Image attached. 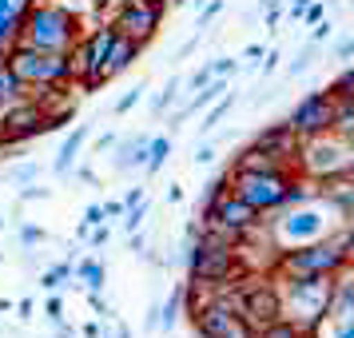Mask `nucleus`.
<instances>
[{"label": "nucleus", "instance_id": "7", "mask_svg": "<svg viewBox=\"0 0 354 338\" xmlns=\"http://www.w3.org/2000/svg\"><path fill=\"white\" fill-rule=\"evenodd\" d=\"M187 271H192V283H227L239 274V251L231 243L195 239L187 251Z\"/></svg>", "mask_w": 354, "mask_h": 338}, {"label": "nucleus", "instance_id": "21", "mask_svg": "<svg viewBox=\"0 0 354 338\" xmlns=\"http://www.w3.org/2000/svg\"><path fill=\"white\" fill-rule=\"evenodd\" d=\"M259 338H306L295 322H287V319H274V322H267V326H259Z\"/></svg>", "mask_w": 354, "mask_h": 338}, {"label": "nucleus", "instance_id": "29", "mask_svg": "<svg viewBox=\"0 0 354 338\" xmlns=\"http://www.w3.org/2000/svg\"><path fill=\"white\" fill-rule=\"evenodd\" d=\"M211 80H215V72H211V64H207V68H199V72L192 76V92H199V88H207Z\"/></svg>", "mask_w": 354, "mask_h": 338}, {"label": "nucleus", "instance_id": "13", "mask_svg": "<svg viewBox=\"0 0 354 338\" xmlns=\"http://www.w3.org/2000/svg\"><path fill=\"white\" fill-rule=\"evenodd\" d=\"M156 24H160V12L156 8H147V4H140V0H128L124 8H120V20H115V32L131 36V40H151L156 36Z\"/></svg>", "mask_w": 354, "mask_h": 338}, {"label": "nucleus", "instance_id": "42", "mask_svg": "<svg viewBox=\"0 0 354 338\" xmlns=\"http://www.w3.org/2000/svg\"><path fill=\"white\" fill-rule=\"evenodd\" d=\"M140 4H147V8H156V12H163V8H167V0H140Z\"/></svg>", "mask_w": 354, "mask_h": 338}, {"label": "nucleus", "instance_id": "40", "mask_svg": "<svg viewBox=\"0 0 354 338\" xmlns=\"http://www.w3.org/2000/svg\"><path fill=\"white\" fill-rule=\"evenodd\" d=\"M351 52H354V44H351V40H342V44H338V60H346Z\"/></svg>", "mask_w": 354, "mask_h": 338}, {"label": "nucleus", "instance_id": "25", "mask_svg": "<svg viewBox=\"0 0 354 338\" xmlns=\"http://www.w3.org/2000/svg\"><path fill=\"white\" fill-rule=\"evenodd\" d=\"M351 88H354V72L346 68V72L335 80V88H330V100H351Z\"/></svg>", "mask_w": 354, "mask_h": 338}, {"label": "nucleus", "instance_id": "9", "mask_svg": "<svg viewBox=\"0 0 354 338\" xmlns=\"http://www.w3.org/2000/svg\"><path fill=\"white\" fill-rule=\"evenodd\" d=\"M64 120H52L40 104H8L0 108V144H20V140H32L44 131H56Z\"/></svg>", "mask_w": 354, "mask_h": 338}, {"label": "nucleus", "instance_id": "34", "mask_svg": "<svg viewBox=\"0 0 354 338\" xmlns=\"http://www.w3.org/2000/svg\"><path fill=\"white\" fill-rule=\"evenodd\" d=\"M20 239H24V243H40V239H44V231H40V227H24V231H20Z\"/></svg>", "mask_w": 354, "mask_h": 338}, {"label": "nucleus", "instance_id": "17", "mask_svg": "<svg viewBox=\"0 0 354 338\" xmlns=\"http://www.w3.org/2000/svg\"><path fill=\"white\" fill-rule=\"evenodd\" d=\"M84 140H88V128H76L72 131V135H68L64 140V147H60V160H56V171H68V167H72V160H76V151H80L84 147Z\"/></svg>", "mask_w": 354, "mask_h": 338}, {"label": "nucleus", "instance_id": "16", "mask_svg": "<svg viewBox=\"0 0 354 338\" xmlns=\"http://www.w3.org/2000/svg\"><path fill=\"white\" fill-rule=\"evenodd\" d=\"M20 24V4L17 0H0V48H12Z\"/></svg>", "mask_w": 354, "mask_h": 338}, {"label": "nucleus", "instance_id": "14", "mask_svg": "<svg viewBox=\"0 0 354 338\" xmlns=\"http://www.w3.org/2000/svg\"><path fill=\"white\" fill-rule=\"evenodd\" d=\"M287 163H290V156H283V151H271V147L251 144L239 156L235 171H287Z\"/></svg>", "mask_w": 354, "mask_h": 338}, {"label": "nucleus", "instance_id": "28", "mask_svg": "<svg viewBox=\"0 0 354 338\" xmlns=\"http://www.w3.org/2000/svg\"><path fill=\"white\" fill-rule=\"evenodd\" d=\"M104 219H108V215H104V207H100V203H92V207L84 211V231H92V227H100Z\"/></svg>", "mask_w": 354, "mask_h": 338}, {"label": "nucleus", "instance_id": "33", "mask_svg": "<svg viewBox=\"0 0 354 338\" xmlns=\"http://www.w3.org/2000/svg\"><path fill=\"white\" fill-rule=\"evenodd\" d=\"M219 8H223V0H215V4H207V8H203V17H199V28H203L207 20H215V17H219Z\"/></svg>", "mask_w": 354, "mask_h": 338}, {"label": "nucleus", "instance_id": "27", "mask_svg": "<svg viewBox=\"0 0 354 338\" xmlns=\"http://www.w3.org/2000/svg\"><path fill=\"white\" fill-rule=\"evenodd\" d=\"M140 96H144V84H136V88H131L128 96H120V100H115V112H120V115H124V112H131V108L140 104Z\"/></svg>", "mask_w": 354, "mask_h": 338}, {"label": "nucleus", "instance_id": "19", "mask_svg": "<svg viewBox=\"0 0 354 338\" xmlns=\"http://www.w3.org/2000/svg\"><path fill=\"white\" fill-rule=\"evenodd\" d=\"M167 156H171V140H167V135H160V140H151V144H147V160H144V167H147V171H160Z\"/></svg>", "mask_w": 354, "mask_h": 338}, {"label": "nucleus", "instance_id": "6", "mask_svg": "<svg viewBox=\"0 0 354 338\" xmlns=\"http://www.w3.org/2000/svg\"><path fill=\"white\" fill-rule=\"evenodd\" d=\"M290 176L287 171H235L231 176V195L243 199L255 211H274L287 203Z\"/></svg>", "mask_w": 354, "mask_h": 338}, {"label": "nucleus", "instance_id": "41", "mask_svg": "<svg viewBox=\"0 0 354 338\" xmlns=\"http://www.w3.org/2000/svg\"><path fill=\"white\" fill-rule=\"evenodd\" d=\"M306 4H310V0H295V4H290V17H303Z\"/></svg>", "mask_w": 354, "mask_h": 338}, {"label": "nucleus", "instance_id": "37", "mask_svg": "<svg viewBox=\"0 0 354 338\" xmlns=\"http://www.w3.org/2000/svg\"><path fill=\"white\" fill-rule=\"evenodd\" d=\"M144 231H140V227H136V235H131V251H144Z\"/></svg>", "mask_w": 354, "mask_h": 338}, {"label": "nucleus", "instance_id": "30", "mask_svg": "<svg viewBox=\"0 0 354 338\" xmlns=\"http://www.w3.org/2000/svg\"><path fill=\"white\" fill-rule=\"evenodd\" d=\"M8 176H12V179H20V183H24V179H36V176H40V163H24V167H17V171H8Z\"/></svg>", "mask_w": 354, "mask_h": 338}, {"label": "nucleus", "instance_id": "2", "mask_svg": "<svg viewBox=\"0 0 354 338\" xmlns=\"http://www.w3.org/2000/svg\"><path fill=\"white\" fill-rule=\"evenodd\" d=\"M17 40L40 52H68L76 44V17L60 4H36L20 17Z\"/></svg>", "mask_w": 354, "mask_h": 338}, {"label": "nucleus", "instance_id": "8", "mask_svg": "<svg viewBox=\"0 0 354 338\" xmlns=\"http://www.w3.org/2000/svg\"><path fill=\"white\" fill-rule=\"evenodd\" d=\"M192 322H195V330H199V338H255V330L235 310V303H219V299L195 303Z\"/></svg>", "mask_w": 354, "mask_h": 338}, {"label": "nucleus", "instance_id": "10", "mask_svg": "<svg viewBox=\"0 0 354 338\" xmlns=\"http://www.w3.org/2000/svg\"><path fill=\"white\" fill-rule=\"evenodd\" d=\"M235 310H239L247 326L259 330V326H267V322L283 319V299H279V290L271 283H239V294H235Z\"/></svg>", "mask_w": 354, "mask_h": 338}, {"label": "nucleus", "instance_id": "12", "mask_svg": "<svg viewBox=\"0 0 354 338\" xmlns=\"http://www.w3.org/2000/svg\"><path fill=\"white\" fill-rule=\"evenodd\" d=\"M330 124H335V100H330V92H310V96H306L295 112H290L287 128L295 131V135L310 140V135L330 131Z\"/></svg>", "mask_w": 354, "mask_h": 338}, {"label": "nucleus", "instance_id": "20", "mask_svg": "<svg viewBox=\"0 0 354 338\" xmlns=\"http://www.w3.org/2000/svg\"><path fill=\"white\" fill-rule=\"evenodd\" d=\"M147 144H151V140H147V135H140V140H136V144H128L124 147V156H120V167H144V160H147Z\"/></svg>", "mask_w": 354, "mask_h": 338}, {"label": "nucleus", "instance_id": "4", "mask_svg": "<svg viewBox=\"0 0 354 338\" xmlns=\"http://www.w3.org/2000/svg\"><path fill=\"white\" fill-rule=\"evenodd\" d=\"M303 156V171L315 183L322 179H335V176H351V140L346 135H338V131H322V135H310V144L299 151Z\"/></svg>", "mask_w": 354, "mask_h": 338}, {"label": "nucleus", "instance_id": "32", "mask_svg": "<svg viewBox=\"0 0 354 338\" xmlns=\"http://www.w3.org/2000/svg\"><path fill=\"white\" fill-rule=\"evenodd\" d=\"M235 60H231V56H227V60H215V64H211V72H215V76H231V72H235Z\"/></svg>", "mask_w": 354, "mask_h": 338}, {"label": "nucleus", "instance_id": "38", "mask_svg": "<svg viewBox=\"0 0 354 338\" xmlns=\"http://www.w3.org/2000/svg\"><path fill=\"white\" fill-rule=\"evenodd\" d=\"M279 17H283V4H271V12H267V24H279Z\"/></svg>", "mask_w": 354, "mask_h": 338}, {"label": "nucleus", "instance_id": "15", "mask_svg": "<svg viewBox=\"0 0 354 338\" xmlns=\"http://www.w3.org/2000/svg\"><path fill=\"white\" fill-rule=\"evenodd\" d=\"M136 56H140V40L115 32L112 36V48H108V60H104V80H112V76H120L124 68H131V64H136Z\"/></svg>", "mask_w": 354, "mask_h": 338}, {"label": "nucleus", "instance_id": "44", "mask_svg": "<svg viewBox=\"0 0 354 338\" xmlns=\"http://www.w3.org/2000/svg\"><path fill=\"white\" fill-rule=\"evenodd\" d=\"M100 338H104V335H100Z\"/></svg>", "mask_w": 354, "mask_h": 338}, {"label": "nucleus", "instance_id": "43", "mask_svg": "<svg viewBox=\"0 0 354 338\" xmlns=\"http://www.w3.org/2000/svg\"><path fill=\"white\" fill-rule=\"evenodd\" d=\"M17 4H24V0H17Z\"/></svg>", "mask_w": 354, "mask_h": 338}, {"label": "nucleus", "instance_id": "23", "mask_svg": "<svg viewBox=\"0 0 354 338\" xmlns=\"http://www.w3.org/2000/svg\"><path fill=\"white\" fill-rule=\"evenodd\" d=\"M231 104H235V96H231V92H227V96H219V104H215V108L207 112V120L199 124V131H211V128H215V124H219V120L231 112Z\"/></svg>", "mask_w": 354, "mask_h": 338}, {"label": "nucleus", "instance_id": "31", "mask_svg": "<svg viewBox=\"0 0 354 338\" xmlns=\"http://www.w3.org/2000/svg\"><path fill=\"white\" fill-rule=\"evenodd\" d=\"M48 319L56 322V326H60V322H64V303H60V299H56V294H52V299H48Z\"/></svg>", "mask_w": 354, "mask_h": 338}, {"label": "nucleus", "instance_id": "1", "mask_svg": "<svg viewBox=\"0 0 354 338\" xmlns=\"http://www.w3.org/2000/svg\"><path fill=\"white\" fill-rule=\"evenodd\" d=\"M351 263V231L342 227L338 235L290 247L279 255V271L287 279H310V274H342Z\"/></svg>", "mask_w": 354, "mask_h": 338}, {"label": "nucleus", "instance_id": "18", "mask_svg": "<svg viewBox=\"0 0 354 338\" xmlns=\"http://www.w3.org/2000/svg\"><path fill=\"white\" fill-rule=\"evenodd\" d=\"M20 92H24V84L12 76V68L0 64V108H8V104H17Z\"/></svg>", "mask_w": 354, "mask_h": 338}, {"label": "nucleus", "instance_id": "26", "mask_svg": "<svg viewBox=\"0 0 354 338\" xmlns=\"http://www.w3.org/2000/svg\"><path fill=\"white\" fill-rule=\"evenodd\" d=\"M176 92H179V80H171V84H167V88L160 92V96L151 100V108H156V112H167V108L176 104Z\"/></svg>", "mask_w": 354, "mask_h": 338}, {"label": "nucleus", "instance_id": "5", "mask_svg": "<svg viewBox=\"0 0 354 338\" xmlns=\"http://www.w3.org/2000/svg\"><path fill=\"white\" fill-rule=\"evenodd\" d=\"M8 68L20 84H64L72 80L68 68V52H40L28 44H12L8 48Z\"/></svg>", "mask_w": 354, "mask_h": 338}, {"label": "nucleus", "instance_id": "35", "mask_svg": "<svg viewBox=\"0 0 354 338\" xmlns=\"http://www.w3.org/2000/svg\"><path fill=\"white\" fill-rule=\"evenodd\" d=\"M108 243V227L100 223V227H92V247H104Z\"/></svg>", "mask_w": 354, "mask_h": 338}, {"label": "nucleus", "instance_id": "24", "mask_svg": "<svg viewBox=\"0 0 354 338\" xmlns=\"http://www.w3.org/2000/svg\"><path fill=\"white\" fill-rule=\"evenodd\" d=\"M68 274H72V263H60V267H52V271L44 274V283H40V287H44V290H60Z\"/></svg>", "mask_w": 354, "mask_h": 338}, {"label": "nucleus", "instance_id": "36", "mask_svg": "<svg viewBox=\"0 0 354 338\" xmlns=\"http://www.w3.org/2000/svg\"><path fill=\"white\" fill-rule=\"evenodd\" d=\"M104 215H108V219H115V215H124V203H104Z\"/></svg>", "mask_w": 354, "mask_h": 338}, {"label": "nucleus", "instance_id": "11", "mask_svg": "<svg viewBox=\"0 0 354 338\" xmlns=\"http://www.w3.org/2000/svg\"><path fill=\"white\" fill-rule=\"evenodd\" d=\"M255 223H259V211L227 191L207 199V207H203V227H215V231H227V235H247Z\"/></svg>", "mask_w": 354, "mask_h": 338}, {"label": "nucleus", "instance_id": "22", "mask_svg": "<svg viewBox=\"0 0 354 338\" xmlns=\"http://www.w3.org/2000/svg\"><path fill=\"white\" fill-rule=\"evenodd\" d=\"M76 271H80V279L88 283V290H100V287H104V263H92V259H88V263H80Z\"/></svg>", "mask_w": 354, "mask_h": 338}, {"label": "nucleus", "instance_id": "39", "mask_svg": "<svg viewBox=\"0 0 354 338\" xmlns=\"http://www.w3.org/2000/svg\"><path fill=\"white\" fill-rule=\"evenodd\" d=\"M211 160H215V147H203V151L195 156V163H211Z\"/></svg>", "mask_w": 354, "mask_h": 338}, {"label": "nucleus", "instance_id": "3", "mask_svg": "<svg viewBox=\"0 0 354 338\" xmlns=\"http://www.w3.org/2000/svg\"><path fill=\"white\" fill-rule=\"evenodd\" d=\"M330 290H335V274H310V279H290L283 299V314L295 322L303 335H315L319 319H326L330 310Z\"/></svg>", "mask_w": 354, "mask_h": 338}]
</instances>
